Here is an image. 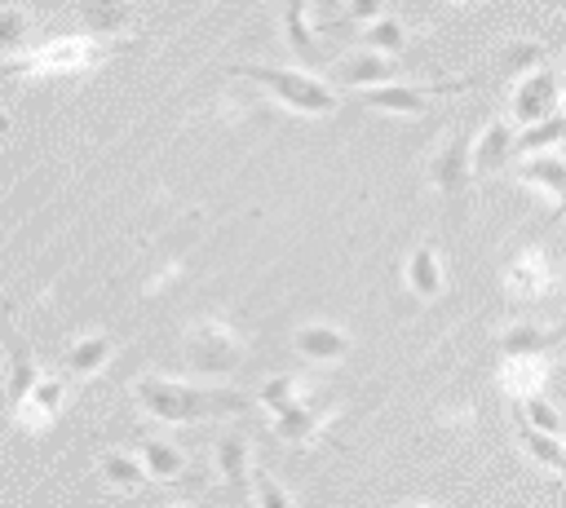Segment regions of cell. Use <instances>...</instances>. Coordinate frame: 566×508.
Instances as JSON below:
<instances>
[{
    "label": "cell",
    "instance_id": "cb8c5ba5",
    "mask_svg": "<svg viewBox=\"0 0 566 508\" xmlns=\"http://www.w3.org/2000/svg\"><path fill=\"white\" fill-rule=\"evenodd\" d=\"M318 420H323L318 411H310L305 402H296V406H287V411L279 415V424H274V428H279V437L301 442V437H314V433H318Z\"/></svg>",
    "mask_w": 566,
    "mask_h": 508
},
{
    "label": "cell",
    "instance_id": "52a82bcc",
    "mask_svg": "<svg viewBox=\"0 0 566 508\" xmlns=\"http://www.w3.org/2000/svg\"><path fill=\"white\" fill-rule=\"evenodd\" d=\"M336 80H345L354 88H380V84L398 80V62L376 49H363V53H349L336 62Z\"/></svg>",
    "mask_w": 566,
    "mask_h": 508
},
{
    "label": "cell",
    "instance_id": "d6a6232c",
    "mask_svg": "<svg viewBox=\"0 0 566 508\" xmlns=\"http://www.w3.org/2000/svg\"><path fill=\"white\" fill-rule=\"evenodd\" d=\"M544 4H548V9H566V0H544Z\"/></svg>",
    "mask_w": 566,
    "mask_h": 508
},
{
    "label": "cell",
    "instance_id": "484cf974",
    "mask_svg": "<svg viewBox=\"0 0 566 508\" xmlns=\"http://www.w3.org/2000/svg\"><path fill=\"white\" fill-rule=\"evenodd\" d=\"M252 504H256V508H296L292 495L279 486V477H270V473L256 468V464H252Z\"/></svg>",
    "mask_w": 566,
    "mask_h": 508
},
{
    "label": "cell",
    "instance_id": "2e32d148",
    "mask_svg": "<svg viewBox=\"0 0 566 508\" xmlns=\"http://www.w3.org/2000/svg\"><path fill=\"white\" fill-rule=\"evenodd\" d=\"M407 283H411V292H420L424 300L442 292V261H438L433 247H416V252L407 256Z\"/></svg>",
    "mask_w": 566,
    "mask_h": 508
},
{
    "label": "cell",
    "instance_id": "603a6c76",
    "mask_svg": "<svg viewBox=\"0 0 566 508\" xmlns=\"http://www.w3.org/2000/svg\"><path fill=\"white\" fill-rule=\"evenodd\" d=\"M133 13V0H84V22L97 31H119Z\"/></svg>",
    "mask_w": 566,
    "mask_h": 508
},
{
    "label": "cell",
    "instance_id": "1f68e13d",
    "mask_svg": "<svg viewBox=\"0 0 566 508\" xmlns=\"http://www.w3.org/2000/svg\"><path fill=\"white\" fill-rule=\"evenodd\" d=\"M336 9V0H318V13H332Z\"/></svg>",
    "mask_w": 566,
    "mask_h": 508
},
{
    "label": "cell",
    "instance_id": "9c48e42d",
    "mask_svg": "<svg viewBox=\"0 0 566 508\" xmlns=\"http://www.w3.org/2000/svg\"><path fill=\"white\" fill-rule=\"evenodd\" d=\"M513 141H517L513 128H509L504 119H495V124L473 141V172H495V168L513 163V155H517Z\"/></svg>",
    "mask_w": 566,
    "mask_h": 508
},
{
    "label": "cell",
    "instance_id": "4fadbf2b",
    "mask_svg": "<svg viewBox=\"0 0 566 508\" xmlns=\"http://www.w3.org/2000/svg\"><path fill=\"white\" fill-rule=\"evenodd\" d=\"M517 177H522V181H535V186H544V190H553L557 203L566 208V159H562V155H526V159L517 163Z\"/></svg>",
    "mask_w": 566,
    "mask_h": 508
},
{
    "label": "cell",
    "instance_id": "e575fe53",
    "mask_svg": "<svg viewBox=\"0 0 566 508\" xmlns=\"http://www.w3.org/2000/svg\"><path fill=\"white\" fill-rule=\"evenodd\" d=\"M411 508H424V504H411Z\"/></svg>",
    "mask_w": 566,
    "mask_h": 508
},
{
    "label": "cell",
    "instance_id": "83f0119b",
    "mask_svg": "<svg viewBox=\"0 0 566 508\" xmlns=\"http://www.w3.org/2000/svg\"><path fill=\"white\" fill-rule=\"evenodd\" d=\"M539 62H544V49H539V44H531V40H522V44H513V49L504 53V62H500V66H504V71H513V75L522 80V75H531Z\"/></svg>",
    "mask_w": 566,
    "mask_h": 508
},
{
    "label": "cell",
    "instance_id": "ba28073f",
    "mask_svg": "<svg viewBox=\"0 0 566 508\" xmlns=\"http://www.w3.org/2000/svg\"><path fill=\"white\" fill-rule=\"evenodd\" d=\"M0 340H4V349H9V398H13V406H18V402L35 389L40 371H35V362H31L27 340L13 336V327H9V309H0Z\"/></svg>",
    "mask_w": 566,
    "mask_h": 508
},
{
    "label": "cell",
    "instance_id": "8fae6325",
    "mask_svg": "<svg viewBox=\"0 0 566 508\" xmlns=\"http://www.w3.org/2000/svg\"><path fill=\"white\" fill-rule=\"evenodd\" d=\"M57 406H62V384L57 380H35V389L13 406V415H18L22 428H44L57 415Z\"/></svg>",
    "mask_w": 566,
    "mask_h": 508
},
{
    "label": "cell",
    "instance_id": "4316f807",
    "mask_svg": "<svg viewBox=\"0 0 566 508\" xmlns=\"http://www.w3.org/2000/svg\"><path fill=\"white\" fill-rule=\"evenodd\" d=\"M261 402H265L274 415H283L287 406L301 402V375H279V380H270V384L261 389Z\"/></svg>",
    "mask_w": 566,
    "mask_h": 508
},
{
    "label": "cell",
    "instance_id": "f1b7e54d",
    "mask_svg": "<svg viewBox=\"0 0 566 508\" xmlns=\"http://www.w3.org/2000/svg\"><path fill=\"white\" fill-rule=\"evenodd\" d=\"M27 40V18L13 4H0V49H18Z\"/></svg>",
    "mask_w": 566,
    "mask_h": 508
},
{
    "label": "cell",
    "instance_id": "ac0fdd59",
    "mask_svg": "<svg viewBox=\"0 0 566 508\" xmlns=\"http://www.w3.org/2000/svg\"><path fill=\"white\" fill-rule=\"evenodd\" d=\"M137 451H142L146 473H150V477H159V481H172V477H181V473H186V455H181L172 442H155V437H146Z\"/></svg>",
    "mask_w": 566,
    "mask_h": 508
},
{
    "label": "cell",
    "instance_id": "d4e9b609",
    "mask_svg": "<svg viewBox=\"0 0 566 508\" xmlns=\"http://www.w3.org/2000/svg\"><path fill=\"white\" fill-rule=\"evenodd\" d=\"M526 424H535L539 433H553V437H566V420L539 398V393H531V398H522V411H517Z\"/></svg>",
    "mask_w": 566,
    "mask_h": 508
},
{
    "label": "cell",
    "instance_id": "44dd1931",
    "mask_svg": "<svg viewBox=\"0 0 566 508\" xmlns=\"http://www.w3.org/2000/svg\"><path fill=\"white\" fill-rule=\"evenodd\" d=\"M367 49H376L385 57H398L407 49V27L394 13H380L376 22H367Z\"/></svg>",
    "mask_w": 566,
    "mask_h": 508
},
{
    "label": "cell",
    "instance_id": "8992f818",
    "mask_svg": "<svg viewBox=\"0 0 566 508\" xmlns=\"http://www.w3.org/2000/svg\"><path fill=\"white\" fill-rule=\"evenodd\" d=\"M469 177H473V137L469 133H455L442 146V155L433 159V186L447 190V194H460L469 186Z\"/></svg>",
    "mask_w": 566,
    "mask_h": 508
},
{
    "label": "cell",
    "instance_id": "7c38bea8",
    "mask_svg": "<svg viewBox=\"0 0 566 508\" xmlns=\"http://www.w3.org/2000/svg\"><path fill=\"white\" fill-rule=\"evenodd\" d=\"M517 442L526 446V455L539 464V468H553V473H566V442L553 437V433H539L535 424H526L517 415Z\"/></svg>",
    "mask_w": 566,
    "mask_h": 508
},
{
    "label": "cell",
    "instance_id": "4dcf8cb0",
    "mask_svg": "<svg viewBox=\"0 0 566 508\" xmlns=\"http://www.w3.org/2000/svg\"><path fill=\"white\" fill-rule=\"evenodd\" d=\"M509 283L531 292V287H539V283H544V265H539V261H526L522 269H513V278H509Z\"/></svg>",
    "mask_w": 566,
    "mask_h": 508
},
{
    "label": "cell",
    "instance_id": "30bf717a",
    "mask_svg": "<svg viewBox=\"0 0 566 508\" xmlns=\"http://www.w3.org/2000/svg\"><path fill=\"white\" fill-rule=\"evenodd\" d=\"M296 349H301L305 362H336V358L349 353V336L336 331L332 322H310V327H301Z\"/></svg>",
    "mask_w": 566,
    "mask_h": 508
},
{
    "label": "cell",
    "instance_id": "ffe728a7",
    "mask_svg": "<svg viewBox=\"0 0 566 508\" xmlns=\"http://www.w3.org/2000/svg\"><path fill=\"white\" fill-rule=\"evenodd\" d=\"M562 137H566V115H548V119H539V124H526L513 146H517V155L526 159V155H544V146H557Z\"/></svg>",
    "mask_w": 566,
    "mask_h": 508
},
{
    "label": "cell",
    "instance_id": "d6986e66",
    "mask_svg": "<svg viewBox=\"0 0 566 508\" xmlns=\"http://www.w3.org/2000/svg\"><path fill=\"white\" fill-rule=\"evenodd\" d=\"M102 477H106L111 486H119V490H142V486L150 481L146 464H142V459H133V455H124V451L102 455Z\"/></svg>",
    "mask_w": 566,
    "mask_h": 508
},
{
    "label": "cell",
    "instance_id": "836d02e7",
    "mask_svg": "<svg viewBox=\"0 0 566 508\" xmlns=\"http://www.w3.org/2000/svg\"><path fill=\"white\" fill-rule=\"evenodd\" d=\"M562 110H566V93H562Z\"/></svg>",
    "mask_w": 566,
    "mask_h": 508
},
{
    "label": "cell",
    "instance_id": "6da1fadb",
    "mask_svg": "<svg viewBox=\"0 0 566 508\" xmlns=\"http://www.w3.org/2000/svg\"><path fill=\"white\" fill-rule=\"evenodd\" d=\"M137 402L172 424H195V420H212V415H239L252 402L243 393H226V389H195L181 380H137Z\"/></svg>",
    "mask_w": 566,
    "mask_h": 508
},
{
    "label": "cell",
    "instance_id": "7a4b0ae2",
    "mask_svg": "<svg viewBox=\"0 0 566 508\" xmlns=\"http://www.w3.org/2000/svg\"><path fill=\"white\" fill-rule=\"evenodd\" d=\"M234 75H248L256 84H265L287 110H301V115H332L336 110V93L305 75V71H287V66H234Z\"/></svg>",
    "mask_w": 566,
    "mask_h": 508
},
{
    "label": "cell",
    "instance_id": "f546056e",
    "mask_svg": "<svg viewBox=\"0 0 566 508\" xmlns=\"http://www.w3.org/2000/svg\"><path fill=\"white\" fill-rule=\"evenodd\" d=\"M385 13V0H345V18L349 22H376Z\"/></svg>",
    "mask_w": 566,
    "mask_h": 508
},
{
    "label": "cell",
    "instance_id": "277c9868",
    "mask_svg": "<svg viewBox=\"0 0 566 508\" xmlns=\"http://www.w3.org/2000/svg\"><path fill=\"white\" fill-rule=\"evenodd\" d=\"M557 97H562V93H557V80H553L548 71H531V75H522L517 88H513V119H517V124H539V119L553 115Z\"/></svg>",
    "mask_w": 566,
    "mask_h": 508
},
{
    "label": "cell",
    "instance_id": "5b68a950",
    "mask_svg": "<svg viewBox=\"0 0 566 508\" xmlns=\"http://www.w3.org/2000/svg\"><path fill=\"white\" fill-rule=\"evenodd\" d=\"M190 353H195V367L203 371H230L239 362V340L221 322H199L190 336Z\"/></svg>",
    "mask_w": 566,
    "mask_h": 508
},
{
    "label": "cell",
    "instance_id": "9a60e30c",
    "mask_svg": "<svg viewBox=\"0 0 566 508\" xmlns=\"http://www.w3.org/2000/svg\"><path fill=\"white\" fill-rule=\"evenodd\" d=\"M217 468H221L226 481L252 486V459H248V437L243 433H226L217 442Z\"/></svg>",
    "mask_w": 566,
    "mask_h": 508
},
{
    "label": "cell",
    "instance_id": "e0dca14e",
    "mask_svg": "<svg viewBox=\"0 0 566 508\" xmlns=\"http://www.w3.org/2000/svg\"><path fill=\"white\" fill-rule=\"evenodd\" d=\"M111 349H115L111 336H88V340H80V345H71V349L62 353V367H66L71 375H93V371L111 358Z\"/></svg>",
    "mask_w": 566,
    "mask_h": 508
},
{
    "label": "cell",
    "instance_id": "5bb4252c",
    "mask_svg": "<svg viewBox=\"0 0 566 508\" xmlns=\"http://www.w3.org/2000/svg\"><path fill=\"white\" fill-rule=\"evenodd\" d=\"M93 40H57L53 49H40L31 53L22 66H40V71H71V66H84L93 57Z\"/></svg>",
    "mask_w": 566,
    "mask_h": 508
},
{
    "label": "cell",
    "instance_id": "7402d4cb",
    "mask_svg": "<svg viewBox=\"0 0 566 508\" xmlns=\"http://www.w3.org/2000/svg\"><path fill=\"white\" fill-rule=\"evenodd\" d=\"M283 35H287V49H292L296 57H318V40H314V31H310V22H305V4H301V0L287 4V13H283Z\"/></svg>",
    "mask_w": 566,
    "mask_h": 508
},
{
    "label": "cell",
    "instance_id": "3957f363",
    "mask_svg": "<svg viewBox=\"0 0 566 508\" xmlns=\"http://www.w3.org/2000/svg\"><path fill=\"white\" fill-rule=\"evenodd\" d=\"M473 80H455V84H380V88H363V102L367 106H380V110H398V115H424L429 110V97L460 93Z\"/></svg>",
    "mask_w": 566,
    "mask_h": 508
}]
</instances>
